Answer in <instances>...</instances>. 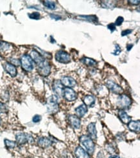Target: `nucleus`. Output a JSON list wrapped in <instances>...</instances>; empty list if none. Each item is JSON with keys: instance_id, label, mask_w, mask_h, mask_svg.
Returning a JSON list of instances; mask_svg holds the SVG:
<instances>
[{"instance_id": "e433bc0d", "label": "nucleus", "mask_w": 140, "mask_h": 158, "mask_svg": "<svg viewBox=\"0 0 140 158\" xmlns=\"http://www.w3.org/2000/svg\"><path fill=\"white\" fill-rule=\"evenodd\" d=\"M133 47V45L132 44H128L127 46V49L128 51H130L131 49H132V47Z\"/></svg>"}, {"instance_id": "7c9ffc66", "label": "nucleus", "mask_w": 140, "mask_h": 158, "mask_svg": "<svg viewBox=\"0 0 140 158\" xmlns=\"http://www.w3.org/2000/svg\"><path fill=\"white\" fill-rule=\"evenodd\" d=\"M107 27H108V29H109L111 31V33H112L113 31H114L116 30V25H114V24H108L107 25Z\"/></svg>"}, {"instance_id": "412c9836", "label": "nucleus", "mask_w": 140, "mask_h": 158, "mask_svg": "<svg viewBox=\"0 0 140 158\" xmlns=\"http://www.w3.org/2000/svg\"><path fill=\"white\" fill-rule=\"evenodd\" d=\"M83 101L85 105L86 106H92L95 104V98L92 95H87L84 97Z\"/></svg>"}, {"instance_id": "6ab92c4d", "label": "nucleus", "mask_w": 140, "mask_h": 158, "mask_svg": "<svg viewBox=\"0 0 140 158\" xmlns=\"http://www.w3.org/2000/svg\"><path fill=\"white\" fill-rule=\"evenodd\" d=\"M75 112L76 114V116L78 117H83L85 113L87 112V108L85 104H81V106H78V108L75 109Z\"/></svg>"}, {"instance_id": "f03ea898", "label": "nucleus", "mask_w": 140, "mask_h": 158, "mask_svg": "<svg viewBox=\"0 0 140 158\" xmlns=\"http://www.w3.org/2000/svg\"><path fill=\"white\" fill-rule=\"evenodd\" d=\"M47 110L48 113H56L59 110L58 105V97L56 95L50 96L47 99Z\"/></svg>"}, {"instance_id": "58836bf2", "label": "nucleus", "mask_w": 140, "mask_h": 158, "mask_svg": "<svg viewBox=\"0 0 140 158\" xmlns=\"http://www.w3.org/2000/svg\"><path fill=\"white\" fill-rule=\"evenodd\" d=\"M1 119H0V125H1Z\"/></svg>"}, {"instance_id": "4be33fe9", "label": "nucleus", "mask_w": 140, "mask_h": 158, "mask_svg": "<svg viewBox=\"0 0 140 158\" xmlns=\"http://www.w3.org/2000/svg\"><path fill=\"white\" fill-rule=\"evenodd\" d=\"M81 62L85 65H88V66H95L97 64L95 60H94L93 59H91L89 58H87V57H85V58H82Z\"/></svg>"}, {"instance_id": "423d86ee", "label": "nucleus", "mask_w": 140, "mask_h": 158, "mask_svg": "<svg viewBox=\"0 0 140 158\" xmlns=\"http://www.w3.org/2000/svg\"><path fill=\"white\" fill-rule=\"evenodd\" d=\"M132 104L130 99L126 95H121L118 99V106L121 109H127Z\"/></svg>"}, {"instance_id": "9d476101", "label": "nucleus", "mask_w": 140, "mask_h": 158, "mask_svg": "<svg viewBox=\"0 0 140 158\" xmlns=\"http://www.w3.org/2000/svg\"><path fill=\"white\" fill-rule=\"evenodd\" d=\"M61 82L62 85L63 86H65L66 88H73L76 85V80H74L72 77H69V76H65L63 77L60 80Z\"/></svg>"}, {"instance_id": "f8f14e48", "label": "nucleus", "mask_w": 140, "mask_h": 158, "mask_svg": "<svg viewBox=\"0 0 140 158\" xmlns=\"http://www.w3.org/2000/svg\"><path fill=\"white\" fill-rule=\"evenodd\" d=\"M30 57L32 59L33 62H35L37 65H38L45 60L44 57L36 50L32 51V52L30 53Z\"/></svg>"}, {"instance_id": "1a4fd4ad", "label": "nucleus", "mask_w": 140, "mask_h": 158, "mask_svg": "<svg viewBox=\"0 0 140 158\" xmlns=\"http://www.w3.org/2000/svg\"><path fill=\"white\" fill-rule=\"evenodd\" d=\"M107 86L112 92L116 94H121L123 92V88L112 80H108L107 82Z\"/></svg>"}, {"instance_id": "9b49d317", "label": "nucleus", "mask_w": 140, "mask_h": 158, "mask_svg": "<svg viewBox=\"0 0 140 158\" xmlns=\"http://www.w3.org/2000/svg\"><path fill=\"white\" fill-rule=\"evenodd\" d=\"M52 89H53L54 92L55 93L56 96L60 97L63 95V92L64 88L60 80H58L54 82Z\"/></svg>"}, {"instance_id": "39448f33", "label": "nucleus", "mask_w": 140, "mask_h": 158, "mask_svg": "<svg viewBox=\"0 0 140 158\" xmlns=\"http://www.w3.org/2000/svg\"><path fill=\"white\" fill-rule=\"evenodd\" d=\"M16 141L18 142L19 144H25L26 143H34V139L32 136L30 134H25V133H20L16 135Z\"/></svg>"}, {"instance_id": "393cba45", "label": "nucleus", "mask_w": 140, "mask_h": 158, "mask_svg": "<svg viewBox=\"0 0 140 158\" xmlns=\"http://www.w3.org/2000/svg\"><path fill=\"white\" fill-rule=\"evenodd\" d=\"M10 44H8L7 42H1L0 41V51H5L6 50H8L10 48Z\"/></svg>"}, {"instance_id": "c756f323", "label": "nucleus", "mask_w": 140, "mask_h": 158, "mask_svg": "<svg viewBox=\"0 0 140 158\" xmlns=\"http://www.w3.org/2000/svg\"><path fill=\"white\" fill-rule=\"evenodd\" d=\"M7 110L6 106H5L4 104L0 102V113H3V112H6Z\"/></svg>"}, {"instance_id": "c85d7f7f", "label": "nucleus", "mask_w": 140, "mask_h": 158, "mask_svg": "<svg viewBox=\"0 0 140 158\" xmlns=\"http://www.w3.org/2000/svg\"><path fill=\"white\" fill-rule=\"evenodd\" d=\"M115 47H116V49L112 53V54H114V55H119V54H120V53H121V47H120V46L118 44H116Z\"/></svg>"}, {"instance_id": "4c0bfd02", "label": "nucleus", "mask_w": 140, "mask_h": 158, "mask_svg": "<svg viewBox=\"0 0 140 158\" xmlns=\"http://www.w3.org/2000/svg\"><path fill=\"white\" fill-rule=\"evenodd\" d=\"M109 158H119L118 156H116V155H113V156H111Z\"/></svg>"}, {"instance_id": "bb28decb", "label": "nucleus", "mask_w": 140, "mask_h": 158, "mask_svg": "<svg viewBox=\"0 0 140 158\" xmlns=\"http://www.w3.org/2000/svg\"><path fill=\"white\" fill-rule=\"evenodd\" d=\"M28 16L30 19H38L40 18V14L39 13H32L28 14Z\"/></svg>"}, {"instance_id": "cd10ccee", "label": "nucleus", "mask_w": 140, "mask_h": 158, "mask_svg": "<svg viewBox=\"0 0 140 158\" xmlns=\"http://www.w3.org/2000/svg\"><path fill=\"white\" fill-rule=\"evenodd\" d=\"M123 18L121 16H119L118 18L116 19V22H115V24H114V25H116V26H119V25H121L122 24V23L123 22Z\"/></svg>"}, {"instance_id": "4468645a", "label": "nucleus", "mask_w": 140, "mask_h": 158, "mask_svg": "<svg viewBox=\"0 0 140 158\" xmlns=\"http://www.w3.org/2000/svg\"><path fill=\"white\" fill-rule=\"evenodd\" d=\"M68 120H69V123L72 128L75 129H78L79 128L80 126H81V121H80V119L79 117H77L76 116H70L68 117Z\"/></svg>"}, {"instance_id": "20e7f679", "label": "nucleus", "mask_w": 140, "mask_h": 158, "mask_svg": "<svg viewBox=\"0 0 140 158\" xmlns=\"http://www.w3.org/2000/svg\"><path fill=\"white\" fill-rule=\"evenodd\" d=\"M38 71L43 77H47L50 74V67L47 60H45L38 65Z\"/></svg>"}, {"instance_id": "2eb2a0df", "label": "nucleus", "mask_w": 140, "mask_h": 158, "mask_svg": "<svg viewBox=\"0 0 140 158\" xmlns=\"http://www.w3.org/2000/svg\"><path fill=\"white\" fill-rule=\"evenodd\" d=\"M87 130L89 134V137L93 140H96L97 138V131L96 129V124L92 123L88 125L87 127Z\"/></svg>"}, {"instance_id": "473e14b6", "label": "nucleus", "mask_w": 140, "mask_h": 158, "mask_svg": "<svg viewBox=\"0 0 140 158\" xmlns=\"http://www.w3.org/2000/svg\"><path fill=\"white\" fill-rule=\"evenodd\" d=\"M132 32V31L131 30V29H126V30H124V31H123L122 32H121V36H127V35H128V34H130Z\"/></svg>"}, {"instance_id": "5701e85b", "label": "nucleus", "mask_w": 140, "mask_h": 158, "mask_svg": "<svg viewBox=\"0 0 140 158\" xmlns=\"http://www.w3.org/2000/svg\"><path fill=\"white\" fill-rule=\"evenodd\" d=\"M79 18H80V19L87 20L90 22H96L98 21V18L96 16H80Z\"/></svg>"}, {"instance_id": "c9c22d12", "label": "nucleus", "mask_w": 140, "mask_h": 158, "mask_svg": "<svg viewBox=\"0 0 140 158\" xmlns=\"http://www.w3.org/2000/svg\"><path fill=\"white\" fill-rule=\"evenodd\" d=\"M128 2H130V3L132 4V5H138L139 3V1H128Z\"/></svg>"}, {"instance_id": "dca6fc26", "label": "nucleus", "mask_w": 140, "mask_h": 158, "mask_svg": "<svg viewBox=\"0 0 140 158\" xmlns=\"http://www.w3.org/2000/svg\"><path fill=\"white\" fill-rule=\"evenodd\" d=\"M128 127L129 130L134 132H139L140 122L139 120H130L128 123Z\"/></svg>"}, {"instance_id": "2f4dec72", "label": "nucleus", "mask_w": 140, "mask_h": 158, "mask_svg": "<svg viewBox=\"0 0 140 158\" xmlns=\"http://www.w3.org/2000/svg\"><path fill=\"white\" fill-rule=\"evenodd\" d=\"M41 120V117L39 116V115H36L35 116L33 117L32 120L34 123H38Z\"/></svg>"}, {"instance_id": "a878e982", "label": "nucleus", "mask_w": 140, "mask_h": 158, "mask_svg": "<svg viewBox=\"0 0 140 158\" xmlns=\"http://www.w3.org/2000/svg\"><path fill=\"white\" fill-rule=\"evenodd\" d=\"M5 144L8 148H13L16 146V143L12 141H10L8 139L5 140Z\"/></svg>"}, {"instance_id": "f3484780", "label": "nucleus", "mask_w": 140, "mask_h": 158, "mask_svg": "<svg viewBox=\"0 0 140 158\" xmlns=\"http://www.w3.org/2000/svg\"><path fill=\"white\" fill-rule=\"evenodd\" d=\"M75 155L76 158H90L89 154L85 152L81 146H78L75 150Z\"/></svg>"}, {"instance_id": "b1692460", "label": "nucleus", "mask_w": 140, "mask_h": 158, "mask_svg": "<svg viewBox=\"0 0 140 158\" xmlns=\"http://www.w3.org/2000/svg\"><path fill=\"white\" fill-rule=\"evenodd\" d=\"M43 5L47 8H49V9L51 10H54L56 8V4L54 3L52 1H43Z\"/></svg>"}, {"instance_id": "7ed1b4c3", "label": "nucleus", "mask_w": 140, "mask_h": 158, "mask_svg": "<svg viewBox=\"0 0 140 158\" xmlns=\"http://www.w3.org/2000/svg\"><path fill=\"white\" fill-rule=\"evenodd\" d=\"M22 68L26 71H31L34 69V62L30 56L28 54L23 55L20 60Z\"/></svg>"}, {"instance_id": "6e6552de", "label": "nucleus", "mask_w": 140, "mask_h": 158, "mask_svg": "<svg viewBox=\"0 0 140 158\" xmlns=\"http://www.w3.org/2000/svg\"><path fill=\"white\" fill-rule=\"evenodd\" d=\"M63 96L67 101L72 102L77 99V94L72 89L69 88H65L63 92Z\"/></svg>"}, {"instance_id": "f257e3e1", "label": "nucleus", "mask_w": 140, "mask_h": 158, "mask_svg": "<svg viewBox=\"0 0 140 158\" xmlns=\"http://www.w3.org/2000/svg\"><path fill=\"white\" fill-rule=\"evenodd\" d=\"M79 141L86 149L88 154H92L93 153L95 149V144L89 136L83 135L79 137Z\"/></svg>"}, {"instance_id": "aec40b11", "label": "nucleus", "mask_w": 140, "mask_h": 158, "mask_svg": "<svg viewBox=\"0 0 140 158\" xmlns=\"http://www.w3.org/2000/svg\"><path fill=\"white\" fill-rule=\"evenodd\" d=\"M118 116L121 121L125 124H128L131 120V117L128 116L126 112L123 110H120L118 112Z\"/></svg>"}, {"instance_id": "72a5a7b5", "label": "nucleus", "mask_w": 140, "mask_h": 158, "mask_svg": "<svg viewBox=\"0 0 140 158\" xmlns=\"http://www.w3.org/2000/svg\"><path fill=\"white\" fill-rule=\"evenodd\" d=\"M20 64H21V63H20V61L18 60H17V59H12V60H11V64H12V65H20Z\"/></svg>"}, {"instance_id": "f704fd0d", "label": "nucleus", "mask_w": 140, "mask_h": 158, "mask_svg": "<svg viewBox=\"0 0 140 158\" xmlns=\"http://www.w3.org/2000/svg\"><path fill=\"white\" fill-rule=\"evenodd\" d=\"M50 16H51V18H53V19H61V16L55 15V14H50Z\"/></svg>"}, {"instance_id": "0eeeda50", "label": "nucleus", "mask_w": 140, "mask_h": 158, "mask_svg": "<svg viewBox=\"0 0 140 158\" xmlns=\"http://www.w3.org/2000/svg\"><path fill=\"white\" fill-rule=\"evenodd\" d=\"M57 61L63 63V64H68L70 62V56L67 52L63 51H59L56 53L55 56Z\"/></svg>"}, {"instance_id": "a211bd4d", "label": "nucleus", "mask_w": 140, "mask_h": 158, "mask_svg": "<svg viewBox=\"0 0 140 158\" xmlns=\"http://www.w3.org/2000/svg\"><path fill=\"white\" fill-rule=\"evenodd\" d=\"M52 141L47 137H41L38 140V145L41 148H47L52 145Z\"/></svg>"}, {"instance_id": "ddd939ff", "label": "nucleus", "mask_w": 140, "mask_h": 158, "mask_svg": "<svg viewBox=\"0 0 140 158\" xmlns=\"http://www.w3.org/2000/svg\"><path fill=\"white\" fill-rule=\"evenodd\" d=\"M3 68L5 70L10 74L11 77H14L17 74V70L15 66L11 64L9 62H5L3 65Z\"/></svg>"}]
</instances>
